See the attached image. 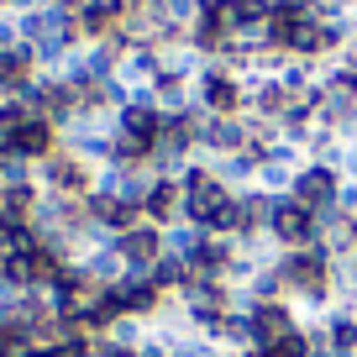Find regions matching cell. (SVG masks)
<instances>
[{
	"label": "cell",
	"mask_w": 357,
	"mask_h": 357,
	"mask_svg": "<svg viewBox=\"0 0 357 357\" xmlns=\"http://www.w3.org/2000/svg\"><path fill=\"white\" fill-rule=\"evenodd\" d=\"M236 310L247 315V326H252V342H257V347L279 342V336H289L294 326H300V310H294L289 300H247V294H236Z\"/></svg>",
	"instance_id": "obj_5"
},
{
	"label": "cell",
	"mask_w": 357,
	"mask_h": 357,
	"mask_svg": "<svg viewBox=\"0 0 357 357\" xmlns=\"http://www.w3.org/2000/svg\"><path fill=\"white\" fill-rule=\"evenodd\" d=\"M336 190H342V174H336L331 163H305L300 174H294V184H289V195L315 215L336 205Z\"/></svg>",
	"instance_id": "obj_6"
},
{
	"label": "cell",
	"mask_w": 357,
	"mask_h": 357,
	"mask_svg": "<svg viewBox=\"0 0 357 357\" xmlns=\"http://www.w3.org/2000/svg\"><path fill=\"white\" fill-rule=\"evenodd\" d=\"M0 190H6V184H0Z\"/></svg>",
	"instance_id": "obj_16"
},
{
	"label": "cell",
	"mask_w": 357,
	"mask_h": 357,
	"mask_svg": "<svg viewBox=\"0 0 357 357\" xmlns=\"http://www.w3.org/2000/svg\"><path fill=\"white\" fill-rule=\"evenodd\" d=\"M310 352H315V336L305 331V326H294V331L279 336V342L257 347V357H310Z\"/></svg>",
	"instance_id": "obj_12"
},
{
	"label": "cell",
	"mask_w": 357,
	"mask_h": 357,
	"mask_svg": "<svg viewBox=\"0 0 357 357\" xmlns=\"http://www.w3.org/2000/svg\"><path fill=\"white\" fill-rule=\"evenodd\" d=\"M142 215L153 226H178L184 221V184L178 178H153L142 195Z\"/></svg>",
	"instance_id": "obj_9"
},
{
	"label": "cell",
	"mask_w": 357,
	"mask_h": 357,
	"mask_svg": "<svg viewBox=\"0 0 357 357\" xmlns=\"http://www.w3.org/2000/svg\"><path fill=\"white\" fill-rule=\"evenodd\" d=\"M116 252L126 257V268H137V273H147V268H153L158 257L168 252V226L137 221L132 231H121V236H116Z\"/></svg>",
	"instance_id": "obj_7"
},
{
	"label": "cell",
	"mask_w": 357,
	"mask_h": 357,
	"mask_svg": "<svg viewBox=\"0 0 357 357\" xmlns=\"http://www.w3.org/2000/svg\"><path fill=\"white\" fill-rule=\"evenodd\" d=\"M11 43H22V37H16V11L0 6V47H11Z\"/></svg>",
	"instance_id": "obj_15"
},
{
	"label": "cell",
	"mask_w": 357,
	"mask_h": 357,
	"mask_svg": "<svg viewBox=\"0 0 357 357\" xmlns=\"http://www.w3.org/2000/svg\"><path fill=\"white\" fill-rule=\"evenodd\" d=\"M37 190H43V195H74V200H84V195L95 190V163H84L79 153L58 147V153H47L43 163H37Z\"/></svg>",
	"instance_id": "obj_1"
},
{
	"label": "cell",
	"mask_w": 357,
	"mask_h": 357,
	"mask_svg": "<svg viewBox=\"0 0 357 357\" xmlns=\"http://www.w3.org/2000/svg\"><path fill=\"white\" fill-rule=\"evenodd\" d=\"M6 147H11L16 158H26V163H43L47 153H58V126L47 121V116H26V121H16L11 132H6Z\"/></svg>",
	"instance_id": "obj_8"
},
{
	"label": "cell",
	"mask_w": 357,
	"mask_h": 357,
	"mask_svg": "<svg viewBox=\"0 0 357 357\" xmlns=\"http://www.w3.org/2000/svg\"><path fill=\"white\" fill-rule=\"evenodd\" d=\"M247 142H252L247 116H205V111H200V126H195V153H200V158L247 153Z\"/></svg>",
	"instance_id": "obj_4"
},
{
	"label": "cell",
	"mask_w": 357,
	"mask_h": 357,
	"mask_svg": "<svg viewBox=\"0 0 357 357\" xmlns=\"http://www.w3.org/2000/svg\"><path fill=\"white\" fill-rule=\"evenodd\" d=\"M268 242L289 252V247H310L321 242V226H315V211H305L294 195H273V215H268Z\"/></svg>",
	"instance_id": "obj_2"
},
{
	"label": "cell",
	"mask_w": 357,
	"mask_h": 357,
	"mask_svg": "<svg viewBox=\"0 0 357 357\" xmlns=\"http://www.w3.org/2000/svg\"><path fill=\"white\" fill-rule=\"evenodd\" d=\"M336 211L357 215V178H342V190H336Z\"/></svg>",
	"instance_id": "obj_13"
},
{
	"label": "cell",
	"mask_w": 357,
	"mask_h": 357,
	"mask_svg": "<svg viewBox=\"0 0 357 357\" xmlns=\"http://www.w3.org/2000/svg\"><path fill=\"white\" fill-rule=\"evenodd\" d=\"M195 105L205 116H242V74L221 63H205L200 79H195Z\"/></svg>",
	"instance_id": "obj_3"
},
{
	"label": "cell",
	"mask_w": 357,
	"mask_h": 357,
	"mask_svg": "<svg viewBox=\"0 0 357 357\" xmlns=\"http://www.w3.org/2000/svg\"><path fill=\"white\" fill-rule=\"evenodd\" d=\"M116 132H121V137H137V142L153 147L158 132H163V111H158L153 100H126L121 111H116Z\"/></svg>",
	"instance_id": "obj_10"
},
{
	"label": "cell",
	"mask_w": 357,
	"mask_h": 357,
	"mask_svg": "<svg viewBox=\"0 0 357 357\" xmlns=\"http://www.w3.org/2000/svg\"><path fill=\"white\" fill-rule=\"evenodd\" d=\"M205 236H211V231H200V226H190V221H178V226H168V257H184V263L195 268V257H200Z\"/></svg>",
	"instance_id": "obj_11"
},
{
	"label": "cell",
	"mask_w": 357,
	"mask_h": 357,
	"mask_svg": "<svg viewBox=\"0 0 357 357\" xmlns=\"http://www.w3.org/2000/svg\"><path fill=\"white\" fill-rule=\"evenodd\" d=\"M89 357H137L132 347H121V342H111V336H95V352Z\"/></svg>",
	"instance_id": "obj_14"
}]
</instances>
